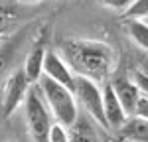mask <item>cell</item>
Segmentation results:
<instances>
[{"mask_svg":"<svg viewBox=\"0 0 148 142\" xmlns=\"http://www.w3.org/2000/svg\"><path fill=\"white\" fill-rule=\"evenodd\" d=\"M61 55L71 65L75 75H85L99 83L111 77L119 63V55L111 44L87 38L65 40L61 44Z\"/></svg>","mask_w":148,"mask_h":142,"instance_id":"obj_1","label":"cell"},{"mask_svg":"<svg viewBox=\"0 0 148 142\" xmlns=\"http://www.w3.org/2000/svg\"><path fill=\"white\" fill-rule=\"evenodd\" d=\"M36 85H38L40 93L44 97L53 120L65 124V126L75 124V120L79 118V103L75 99L73 89L49 79L47 75H42V79Z\"/></svg>","mask_w":148,"mask_h":142,"instance_id":"obj_2","label":"cell"},{"mask_svg":"<svg viewBox=\"0 0 148 142\" xmlns=\"http://www.w3.org/2000/svg\"><path fill=\"white\" fill-rule=\"evenodd\" d=\"M24 109H26V126H28L30 136L36 142H47V132L53 122V117H51L38 85H30L28 95L24 99Z\"/></svg>","mask_w":148,"mask_h":142,"instance_id":"obj_3","label":"cell"},{"mask_svg":"<svg viewBox=\"0 0 148 142\" xmlns=\"http://www.w3.org/2000/svg\"><path fill=\"white\" fill-rule=\"evenodd\" d=\"M73 93L79 106L89 115V117L103 128H109L107 118H105V109H103V87L99 81L85 75H75L73 83Z\"/></svg>","mask_w":148,"mask_h":142,"instance_id":"obj_4","label":"cell"},{"mask_svg":"<svg viewBox=\"0 0 148 142\" xmlns=\"http://www.w3.org/2000/svg\"><path fill=\"white\" fill-rule=\"evenodd\" d=\"M30 79L26 77L24 69H16L2 81V91H0V105H2V115L10 117L16 113V109L24 103L28 89H30Z\"/></svg>","mask_w":148,"mask_h":142,"instance_id":"obj_5","label":"cell"},{"mask_svg":"<svg viewBox=\"0 0 148 142\" xmlns=\"http://www.w3.org/2000/svg\"><path fill=\"white\" fill-rule=\"evenodd\" d=\"M44 75H47L49 79L61 83L65 87H71L73 89V83H75V71L71 69L65 57L57 51H51L47 49L46 53V61H44Z\"/></svg>","mask_w":148,"mask_h":142,"instance_id":"obj_6","label":"cell"},{"mask_svg":"<svg viewBox=\"0 0 148 142\" xmlns=\"http://www.w3.org/2000/svg\"><path fill=\"white\" fill-rule=\"evenodd\" d=\"M103 109H105V118H107L109 128H114V130L121 128L123 122L128 118V113L125 111L123 103L119 101L111 83H107L103 87Z\"/></svg>","mask_w":148,"mask_h":142,"instance_id":"obj_7","label":"cell"},{"mask_svg":"<svg viewBox=\"0 0 148 142\" xmlns=\"http://www.w3.org/2000/svg\"><path fill=\"white\" fill-rule=\"evenodd\" d=\"M113 89L116 97H119V101L123 103L125 106V111L128 113V117L130 115H134V111H136V105L138 101H140V91H138L136 83L132 81V77H125V75H121V77H116L113 83Z\"/></svg>","mask_w":148,"mask_h":142,"instance_id":"obj_8","label":"cell"},{"mask_svg":"<svg viewBox=\"0 0 148 142\" xmlns=\"http://www.w3.org/2000/svg\"><path fill=\"white\" fill-rule=\"evenodd\" d=\"M116 132L126 142H148V118L130 115Z\"/></svg>","mask_w":148,"mask_h":142,"instance_id":"obj_9","label":"cell"},{"mask_svg":"<svg viewBox=\"0 0 148 142\" xmlns=\"http://www.w3.org/2000/svg\"><path fill=\"white\" fill-rule=\"evenodd\" d=\"M46 53L47 49L42 44H38V46H34L32 49H30V53L26 55V59H24V73H26V77L30 79V83L32 85H36V83L42 79V75H44V61H46Z\"/></svg>","mask_w":148,"mask_h":142,"instance_id":"obj_10","label":"cell"},{"mask_svg":"<svg viewBox=\"0 0 148 142\" xmlns=\"http://www.w3.org/2000/svg\"><path fill=\"white\" fill-rule=\"evenodd\" d=\"M93 118L87 115V117H79L75 120V124L69 126V132H71V140L69 142H101L99 138V132L95 130V126L91 124Z\"/></svg>","mask_w":148,"mask_h":142,"instance_id":"obj_11","label":"cell"},{"mask_svg":"<svg viewBox=\"0 0 148 142\" xmlns=\"http://www.w3.org/2000/svg\"><path fill=\"white\" fill-rule=\"evenodd\" d=\"M125 22H126L128 38L138 47L148 51V22L146 20H138V18H125Z\"/></svg>","mask_w":148,"mask_h":142,"instance_id":"obj_12","label":"cell"},{"mask_svg":"<svg viewBox=\"0 0 148 142\" xmlns=\"http://www.w3.org/2000/svg\"><path fill=\"white\" fill-rule=\"evenodd\" d=\"M12 61H14V47L10 46H0V85L2 81L10 75Z\"/></svg>","mask_w":148,"mask_h":142,"instance_id":"obj_13","label":"cell"},{"mask_svg":"<svg viewBox=\"0 0 148 142\" xmlns=\"http://www.w3.org/2000/svg\"><path fill=\"white\" fill-rule=\"evenodd\" d=\"M69 140H71L69 126L53 120L51 126H49V132H47V142H69Z\"/></svg>","mask_w":148,"mask_h":142,"instance_id":"obj_14","label":"cell"},{"mask_svg":"<svg viewBox=\"0 0 148 142\" xmlns=\"http://www.w3.org/2000/svg\"><path fill=\"white\" fill-rule=\"evenodd\" d=\"M125 18H138V20H146L148 18V0H134L128 10L123 14Z\"/></svg>","mask_w":148,"mask_h":142,"instance_id":"obj_15","label":"cell"},{"mask_svg":"<svg viewBox=\"0 0 148 142\" xmlns=\"http://www.w3.org/2000/svg\"><path fill=\"white\" fill-rule=\"evenodd\" d=\"M105 8H109V10H114V12H121V14H125L128 10V6L134 2V0H99Z\"/></svg>","mask_w":148,"mask_h":142,"instance_id":"obj_16","label":"cell"},{"mask_svg":"<svg viewBox=\"0 0 148 142\" xmlns=\"http://www.w3.org/2000/svg\"><path fill=\"white\" fill-rule=\"evenodd\" d=\"M132 81L136 83L140 95L148 97V73L146 71H134V73H132Z\"/></svg>","mask_w":148,"mask_h":142,"instance_id":"obj_17","label":"cell"},{"mask_svg":"<svg viewBox=\"0 0 148 142\" xmlns=\"http://www.w3.org/2000/svg\"><path fill=\"white\" fill-rule=\"evenodd\" d=\"M134 115L148 118V97H144V95L140 97V101H138V105H136V111H134Z\"/></svg>","mask_w":148,"mask_h":142,"instance_id":"obj_18","label":"cell"},{"mask_svg":"<svg viewBox=\"0 0 148 142\" xmlns=\"http://www.w3.org/2000/svg\"><path fill=\"white\" fill-rule=\"evenodd\" d=\"M8 24H10V18H8L6 14H0V40H2V36L6 34V30H8Z\"/></svg>","mask_w":148,"mask_h":142,"instance_id":"obj_19","label":"cell"},{"mask_svg":"<svg viewBox=\"0 0 148 142\" xmlns=\"http://www.w3.org/2000/svg\"><path fill=\"white\" fill-rule=\"evenodd\" d=\"M20 4H28V6H32V4H40V2H44V0H18Z\"/></svg>","mask_w":148,"mask_h":142,"instance_id":"obj_20","label":"cell"},{"mask_svg":"<svg viewBox=\"0 0 148 142\" xmlns=\"http://www.w3.org/2000/svg\"><path fill=\"white\" fill-rule=\"evenodd\" d=\"M146 22H148V18H146Z\"/></svg>","mask_w":148,"mask_h":142,"instance_id":"obj_21","label":"cell"}]
</instances>
